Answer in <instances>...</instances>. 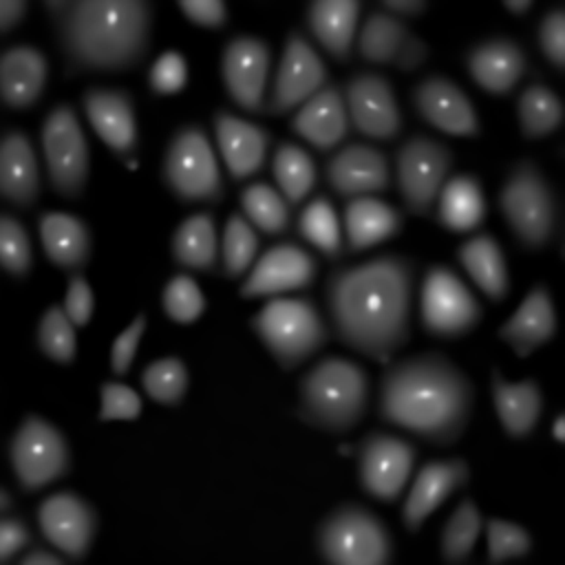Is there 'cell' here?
Wrapping results in <instances>:
<instances>
[{"label":"cell","instance_id":"cb8c5ba5","mask_svg":"<svg viewBox=\"0 0 565 565\" xmlns=\"http://www.w3.org/2000/svg\"><path fill=\"white\" fill-rule=\"evenodd\" d=\"M214 132L230 174L241 181L256 174L265 163L269 132L227 110L214 115Z\"/></svg>","mask_w":565,"mask_h":565},{"label":"cell","instance_id":"74e56055","mask_svg":"<svg viewBox=\"0 0 565 565\" xmlns=\"http://www.w3.org/2000/svg\"><path fill=\"white\" fill-rule=\"evenodd\" d=\"M563 119L561 99L543 84H530L519 97V121L527 139H539L558 128Z\"/></svg>","mask_w":565,"mask_h":565},{"label":"cell","instance_id":"816d5d0a","mask_svg":"<svg viewBox=\"0 0 565 565\" xmlns=\"http://www.w3.org/2000/svg\"><path fill=\"white\" fill-rule=\"evenodd\" d=\"M143 327H146V316L139 313L130 322V327L126 331H121L119 338L115 340L113 353H110V366H113L115 375L128 373V369L132 364V358H135V351H137V344H139V340L143 335Z\"/></svg>","mask_w":565,"mask_h":565},{"label":"cell","instance_id":"ee69618b","mask_svg":"<svg viewBox=\"0 0 565 565\" xmlns=\"http://www.w3.org/2000/svg\"><path fill=\"white\" fill-rule=\"evenodd\" d=\"M73 320L64 311V307L53 305L40 320L38 327V344L42 353L55 362H73L75 358V331Z\"/></svg>","mask_w":565,"mask_h":565},{"label":"cell","instance_id":"1f68e13d","mask_svg":"<svg viewBox=\"0 0 565 565\" xmlns=\"http://www.w3.org/2000/svg\"><path fill=\"white\" fill-rule=\"evenodd\" d=\"M358 11L360 2L355 0H318L307 9L311 33L327 53L340 62H347L351 55Z\"/></svg>","mask_w":565,"mask_h":565},{"label":"cell","instance_id":"d6a6232c","mask_svg":"<svg viewBox=\"0 0 565 565\" xmlns=\"http://www.w3.org/2000/svg\"><path fill=\"white\" fill-rule=\"evenodd\" d=\"M492 397H494L497 413H499L501 424L508 435L525 437L534 430V426L541 417V406H543V395L534 380H523V382L510 384L494 369Z\"/></svg>","mask_w":565,"mask_h":565},{"label":"cell","instance_id":"5b68a950","mask_svg":"<svg viewBox=\"0 0 565 565\" xmlns=\"http://www.w3.org/2000/svg\"><path fill=\"white\" fill-rule=\"evenodd\" d=\"M252 329L287 371L329 340V327L311 298H271L252 318Z\"/></svg>","mask_w":565,"mask_h":565},{"label":"cell","instance_id":"11a10c76","mask_svg":"<svg viewBox=\"0 0 565 565\" xmlns=\"http://www.w3.org/2000/svg\"><path fill=\"white\" fill-rule=\"evenodd\" d=\"M31 543V534L20 519H2L0 521V561L7 563L13 554Z\"/></svg>","mask_w":565,"mask_h":565},{"label":"cell","instance_id":"44dd1931","mask_svg":"<svg viewBox=\"0 0 565 565\" xmlns=\"http://www.w3.org/2000/svg\"><path fill=\"white\" fill-rule=\"evenodd\" d=\"M327 181L340 196H371L391 185L388 159L366 143H349L327 161Z\"/></svg>","mask_w":565,"mask_h":565},{"label":"cell","instance_id":"603a6c76","mask_svg":"<svg viewBox=\"0 0 565 565\" xmlns=\"http://www.w3.org/2000/svg\"><path fill=\"white\" fill-rule=\"evenodd\" d=\"M349 121L342 90L335 84H327L300 106L291 119V130L305 137L313 148L329 150L347 137Z\"/></svg>","mask_w":565,"mask_h":565},{"label":"cell","instance_id":"7c38bea8","mask_svg":"<svg viewBox=\"0 0 565 565\" xmlns=\"http://www.w3.org/2000/svg\"><path fill=\"white\" fill-rule=\"evenodd\" d=\"M481 307L463 280L446 265H433L422 287V322L435 338H459L477 327Z\"/></svg>","mask_w":565,"mask_h":565},{"label":"cell","instance_id":"4316f807","mask_svg":"<svg viewBox=\"0 0 565 565\" xmlns=\"http://www.w3.org/2000/svg\"><path fill=\"white\" fill-rule=\"evenodd\" d=\"M556 333V313L552 305L550 289L536 285L512 313V318L499 329L501 340H505L521 358L530 355L536 347L552 340Z\"/></svg>","mask_w":565,"mask_h":565},{"label":"cell","instance_id":"7402d4cb","mask_svg":"<svg viewBox=\"0 0 565 565\" xmlns=\"http://www.w3.org/2000/svg\"><path fill=\"white\" fill-rule=\"evenodd\" d=\"M82 102L97 135L121 159H132L137 152V126L130 93L119 88H88Z\"/></svg>","mask_w":565,"mask_h":565},{"label":"cell","instance_id":"7bdbcfd3","mask_svg":"<svg viewBox=\"0 0 565 565\" xmlns=\"http://www.w3.org/2000/svg\"><path fill=\"white\" fill-rule=\"evenodd\" d=\"M141 384L146 393L168 406H174L183 399L188 388V371L179 358H163L146 366L141 373Z\"/></svg>","mask_w":565,"mask_h":565},{"label":"cell","instance_id":"8d00e7d4","mask_svg":"<svg viewBox=\"0 0 565 565\" xmlns=\"http://www.w3.org/2000/svg\"><path fill=\"white\" fill-rule=\"evenodd\" d=\"M274 177L289 203H300L316 185V163L307 150L282 141L274 154Z\"/></svg>","mask_w":565,"mask_h":565},{"label":"cell","instance_id":"f907efd6","mask_svg":"<svg viewBox=\"0 0 565 565\" xmlns=\"http://www.w3.org/2000/svg\"><path fill=\"white\" fill-rule=\"evenodd\" d=\"M539 42L545 57L554 64L556 71L565 66V11L552 9L543 15L539 26Z\"/></svg>","mask_w":565,"mask_h":565},{"label":"cell","instance_id":"f6af8a7d","mask_svg":"<svg viewBox=\"0 0 565 565\" xmlns=\"http://www.w3.org/2000/svg\"><path fill=\"white\" fill-rule=\"evenodd\" d=\"M0 260L4 269L18 278L26 276L31 269V243L26 230L11 214L0 218Z\"/></svg>","mask_w":565,"mask_h":565},{"label":"cell","instance_id":"7a4b0ae2","mask_svg":"<svg viewBox=\"0 0 565 565\" xmlns=\"http://www.w3.org/2000/svg\"><path fill=\"white\" fill-rule=\"evenodd\" d=\"M470 380L439 353L406 358L391 364L382 375V419L430 444L448 446L459 439L470 419Z\"/></svg>","mask_w":565,"mask_h":565},{"label":"cell","instance_id":"2e32d148","mask_svg":"<svg viewBox=\"0 0 565 565\" xmlns=\"http://www.w3.org/2000/svg\"><path fill=\"white\" fill-rule=\"evenodd\" d=\"M358 53L373 64L391 62L402 71H417L428 57V46L397 15L375 9L362 24Z\"/></svg>","mask_w":565,"mask_h":565},{"label":"cell","instance_id":"6125c7cd","mask_svg":"<svg viewBox=\"0 0 565 565\" xmlns=\"http://www.w3.org/2000/svg\"><path fill=\"white\" fill-rule=\"evenodd\" d=\"M9 508H11L9 492H7V490H2V492H0V510H2V512H9Z\"/></svg>","mask_w":565,"mask_h":565},{"label":"cell","instance_id":"e575fe53","mask_svg":"<svg viewBox=\"0 0 565 565\" xmlns=\"http://www.w3.org/2000/svg\"><path fill=\"white\" fill-rule=\"evenodd\" d=\"M486 218V201L472 174H457L444 183L437 203V221L452 232H470Z\"/></svg>","mask_w":565,"mask_h":565},{"label":"cell","instance_id":"484cf974","mask_svg":"<svg viewBox=\"0 0 565 565\" xmlns=\"http://www.w3.org/2000/svg\"><path fill=\"white\" fill-rule=\"evenodd\" d=\"M470 77L488 93L505 95L527 71L523 49L505 38H492L472 46L466 55Z\"/></svg>","mask_w":565,"mask_h":565},{"label":"cell","instance_id":"7dc6e473","mask_svg":"<svg viewBox=\"0 0 565 565\" xmlns=\"http://www.w3.org/2000/svg\"><path fill=\"white\" fill-rule=\"evenodd\" d=\"M486 530H488V561L492 563L525 556L532 550L530 534L516 523L490 519L486 523Z\"/></svg>","mask_w":565,"mask_h":565},{"label":"cell","instance_id":"bcb514c9","mask_svg":"<svg viewBox=\"0 0 565 565\" xmlns=\"http://www.w3.org/2000/svg\"><path fill=\"white\" fill-rule=\"evenodd\" d=\"M203 307H205L203 294L190 276L179 274L170 278V282L163 289V309L170 316V320L192 322L201 316Z\"/></svg>","mask_w":565,"mask_h":565},{"label":"cell","instance_id":"5bb4252c","mask_svg":"<svg viewBox=\"0 0 565 565\" xmlns=\"http://www.w3.org/2000/svg\"><path fill=\"white\" fill-rule=\"evenodd\" d=\"M415 461V448L393 435L371 433L360 446V481L362 488L380 499L395 501L411 475Z\"/></svg>","mask_w":565,"mask_h":565},{"label":"cell","instance_id":"6da1fadb","mask_svg":"<svg viewBox=\"0 0 565 565\" xmlns=\"http://www.w3.org/2000/svg\"><path fill=\"white\" fill-rule=\"evenodd\" d=\"M413 282L415 263L397 254L331 271L327 307L338 340L386 362L408 342Z\"/></svg>","mask_w":565,"mask_h":565},{"label":"cell","instance_id":"4fadbf2b","mask_svg":"<svg viewBox=\"0 0 565 565\" xmlns=\"http://www.w3.org/2000/svg\"><path fill=\"white\" fill-rule=\"evenodd\" d=\"M324 82L327 68L322 60L318 57V53L302 33L291 31L265 110L271 115L287 113L305 104L311 95H316L324 86Z\"/></svg>","mask_w":565,"mask_h":565},{"label":"cell","instance_id":"ab89813d","mask_svg":"<svg viewBox=\"0 0 565 565\" xmlns=\"http://www.w3.org/2000/svg\"><path fill=\"white\" fill-rule=\"evenodd\" d=\"M241 205L247 218L265 234H280L289 227L291 212L287 201L267 183H252L241 192Z\"/></svg>","mask_w":565,"mask_h":565},{"label":"cell","instance_id":"3957f363","mask_svg":"<svg viewBox=\"0 0 565 565\" xmlns=\"http://www.w3.org/2000/svg\"><path fill=\"white\" fill-rule=\"evenodd\" d=\"M66 75L137 66L150 46L152 7L143 0H46Z\"/></svg>","mask_w":565,"mask_h":565},{"label":"cell","instance_id":"836d02e7","mask_svg":"<svg viewBox=\"0 0 565 565\" xmlns=\"http://www.w3.org/2000/svg\"><path fill=\"white\" fill-rule=\"evenodd\" d=\"M457 258L490 300L499 302L508 296L510 280L505 258L499 243L490 234H477L470 241H466L459 247Z\"/></svg>","mask_w":565,"mask_h":565},{"label":"cell","instance_id":"9a60e30c","mask_svg":"<svg viewBox=\"0 0 565 565\" xmlns=\"http://www.w3.org/2000/svg\"><path fill=\"white\" fill-rule=\"evenodd\" d=\"M344 104L351 124L366 137L395 139L402 115L391 82L380 73H358L344 84Z\"/></svg>","mask_w":565,"mask_h":565},{"label":"cell","instance_id":"9f6ffc18","mask_svg":"<svg viewBox=\"0 0 565 565\" xmlns=\"http://www.w3.org/2000/svg\"><path fill=\"white\" fill-rule=\"evenodd\" d=\"M24 0H0V31L7 33L13 24H18L24 18Z\"/></svg>","mask_w":565,"mask_h":565},{"label":"cell","instance_id":"94428289","mask_svg":"<svg viewBox=\"0 0 565 565\" xmlns=\"http://www.w3.org/2000/svg\"><path fill=\"white\" fill-rule=\"evenodd\" d=\"M563 426H565V419H563V415H558V417H556V422H554V435H556V439H558V441H563V439H565Z\"/></svg>","mask_w":565,"mask_h":565},{"label":"cell","instance_id":"8992f818","mask_svg":"<svg viewBox=\"0 0 565 565\" xmlns=\"http://www.w3.org/2000/svg\"><path fill=\"white\" fill-rule=\"evenodd\" d=\"M499 207L525 249L545 247L556 232V196L534 161H519L499 194Z\"/></svg>","mask_w":565,"mask_h":565},{"label":"cell","instance_id":"d4e9b609","mask_svg":"<svg viewBox=\"0 0 565 565\" xmlns=\"http://www.w3.org/2000/svg\"><path fill=\"white\" fill-rule=\"evenodd\" d=\"M468 463L463 459L428 461L415 477V483L404 503V525L411 532L424 523V519L441 505L448 494L468 483Z\"/></svg>","mask_w":565,"mask_h":565},{"label":"cell","instance_id":"9c48e42d","mask_svg":"<svg viewBox=\"0 0 565 565\" xmlns=\"http://www.w3.org/2000/svg\"><path fill=\"white\" fill-rule=\"evenodd\" d=\"M397 183L404 205L415 216H433L446 174L452 166V152L446 143L413 135L397 150Z\"/></svg>","mask_w":565,"mask_h":565},{"label":"cell","instance_id":"83f0119b","mask_svg":"<svg viewBox=\"0 0 565 565\" xmlns=\"http://www.w3.org/2000/svg\"><path fill=\"white\" fill-rule=\"evenodd\" d=\"M0 190L18 207H31L40 194L38 161L29 137L9 130L0 148Z\"/></svg>","mask_w":565,"mask_h":565},{"label":"cell","instance_id":"f5cc1de1","mask_svg":"<svg viewBox=\"0 0 565 565\" xmlns=\"http://www.w3.org/2000/svg\"><path fill=\"white\" fill-rule=\"evenodd\" d=\"M64 311L68 318L77 324L84 327L90 320L93 313V291L86 282V278L77 271L71 276L68 287H66V298H64Z\"/></svg>","mask_w":565,"mask_h":565},{"label":"cell","instance_id":"277c9868","mask_svg":"<svg viewBox=\"0 0 565 565\" xmlns=\"http://www.w3.org/2000/svg\"><path fill=\"white\" fill-rule=\"evenodd\" d=\"M369 375L344 358L320 360L300 382V417L331 433L351 430L366 413Z\"/></svg>","mask_w":565,"mask_h":565},{"label":"cell","instance_id":"681fc988","mask_svg":"<svg viewBox=\"0 0 565 565\" xmlns=\"http://www.w3.org/2000/svg\"><path fill=\"white\" fill-rule=\"evenodd\" d=\"M141 413L139 395L124 384H102V411L99 419H135Z\"/></svg>","mask_w":565,"mask_h":565},{"label":"cell","instance_id":"ac0fdd59","mask_svg":"<svg viewBox=\"0 0 565 565\" xmlns=\"http://www.w3.org/2000/svg\"><path fill=\"white\" fill-rule=\"evenodd\" d=\"M223 79L230 97L249 113L265 110V82L269 68V46L254 35H238L223 51Z\"/></svg>","mask_w":565,"mask_h":565},{"label":"cell","instance_id":"b9f144b4","mask_svg":"<svg viewBox=\"0 0 565 565\" xmlns=\"http://www.w3.org/2000/svg\"><path fill=\"white\" fill-rule=\"evenodd\" d=\"M223 274L230 278H238L254 260L258 252V236L249 221L241 214H232L225 223L223 232Z\"/></svg>","mask_w":565,"mask_h":565},{"label":"cell","instance_id":"f35d334b","mask_svg":"<svg viewBox=\"0 0 565 565\" xmlns=\"http://www.w3.org/2000/svg\"><path fill=\"white\" fill-rule=\"evenodd\" d=\"M298 232L318 247L327 258H338L342 254L340 223L333 205L327 196H316L298 218Z\"/></svg>","mask_w":565,"mask_h":565},{"label":"cell","instance_id":"d590c367","mask_svg":"<svg viewBox=\"0 0 565 565\" xmlns=\"http://www.w3.org/2000/svg\"><path fill=\"white\" fill-rule=\"evenodd\" d=\"M216 252L214 218L207 212L188 216L172 236V256L183 267L212 271L216 267Z\"/></svg>","mask_w":565,"mask_h":565},{"label":"cell","instance_id":"4dcf8cb0","mask_svg":"<svg viewBox=\"0 0 565 565\" xmlns=\"http://www.w3.org/2000/svg\"><path fill=\"white\" fill-rule=\"evenodd\" d=\"M40 236L46 256L62 269L82 271L90 256L86 223L64 212H46L40 218Z\"/></svg>","mask_w":565,"mask_h":565},{"label":"cell","instance_id":"91938a15","mask_svg":"<svg viewBox=\"0 0 565 565\" xmlns=\"http://www.w3.org/2000/svg\"><path fill=\"white\" fill-rule=\"evenodd\" d=\"M505 7H508L510 11L523 13V11H527V9L532 7V2H530V0H508V2H505Z\"/></svg>","mask_w":565,"mask_h":565},{"label":"cell","instance_id":"ba28073f","mask_svg":"<svg viewBox=\"0 0 565 565\" xmlns=\"http://www.w3.org/2000/svg\"><path fill=\"white\" fill-rule=\"evenodd\" d=\"M163 181L172 194L185 203H218L223 179L205 130L196 124L179 128L163 157Z\"/></svg>","mask_w":565,"mask_h":565},{"label":"cell","instance_id":"e0dca14e","mask_svg":"<svg viewBox=\"0 0 565 565\" xmlns=\"http://www.w3.org/2000/svg\"><path fill=\"white\" fill-rule=\"evenodd\" d=\"M40 530L51 545L66 558L79 561L86 556L95 536V510L75 492H57L42 501L38 510Z\"/></svg>","mask_w":565,"mask_h":565},{"label":"cell","instance_id":"30bf717a","mask_svg":"<svg viewBox=\"0 0 565 565\" xmlns=\"http://www.w3.org/2000/svg\"><path fill=\"white\" fill-rule=\"evenodd\" d=\"M11 466L22 490L33 492L71 468V452L64 435L38 415H26L11 439Z\"/></svg>","mask_w":565,"mask_h":565},{"label":"cell","instance_id":"6f0895ef","mask_svg":"<svg viewBox=\"0 0 565 565\" xmlns=\"http://www.w3.org/2000/svg\"><path fill=\"white\" fill-rule=\"evenodd\" d=\"M382 9L402 20V18H415L422 11H426V2H422V0H386V2H382Z\"/></svg>","mask_w":565,"mask_h":565},{"label":"cell","instance_id":"c3c4849f","mask_svg":"<svg viewBox=\"0 0 565 565\" xmlns=\"http://www.w3.org/2000/svg\"><path fill=\"white\" fill-rule=\"evenodd\" d=\"M188 79V66L179 51H166L150 68V88L157 95H170L183 88Z\"/></svg>","mask_w":565,"mask_h":565},{"label":"cell","instance_id":"8fae6325","mask_svg":"<svg viewBox=\"0 0 565 565\" xmlns=\"http://www.w3.org/2000/svg\"><path fill=\"white\" fill-rule=\"evenodd\" d=\"M42 146L51 185L64 199H77L88 179V146L68 104L55 106L42 126Z\"/></svg>","mask_w":565,"mask_h":565},{"label":"cell","instance_id":"680465c9","mask_svg":"<svg viewBox=\"0 0 565 565\" xmlns=\"http://www.w3.org/2000/svg\"><path fill=\"white\" fill-rule=\"evenodd\" d=\"M20 563L22 565H62L64 561L60 556L46 552V550H31L29 554H24L20 558Z\"/></svg>","mask_w":565,"mask_h":565},{"label":"cell","instance_id":"52a82bcc","mask_svg":"<svg viewBox=\"0 0 565 565\" xmlns=\"http://www.w3.org/2000/svg\"><path fill=\"white\" fill-rule=\"evenodd\" d=\"M320 554L333 565H384L393 545L386 525L362 505L333 510L318 530Z\"/></svg>","mask_w":565,"mask_h":565},{"label":"cell","instance_id":"ffe728a7","mask_svg":"<svg viewBox=\"0 0 565 565\" xmlns=\"http://www.w3.org/2000/svg\"><path fill=\"white\" fill-rule=\"evenodd\" d=\"M413 106L428 124L448 135L475 137L479 132V119L468 95L448 77L422 79L413 88Z\"/></svg>","mask_w":565,"mask_h":565},{"label":"cell","instance_id":"db71d44e","mask_svg":"<svg viewBox=\"0 0 565 565\" xmlns=\"http://www.w3.org/2000/svg\"><path fill=\"white\" fill-rule=\"evenodd\" d=\"M179 7L192 22L203 26H223L227 20V9L221 0H185Z\"/></svg>","mask_w":565,"mask_h":565},{"label":"cell","instance_id":"f1b7e54d","mask_svg":"<svg viewBox=\"0 0 565 565\" xmlns=\"http://www.w3.org/2000/svg\"><path fill=\"white\" fill-rule=\"evenodd\" d=\"M404 216L393 205L375 196H355L344 207V232L349 252H362L395 236Z\"/></svg>","mask_w":565,"mask_h":565},{"label":"cell","instance_id":"d6986e66","mask_svg":"<svg viewBox=\"0 0 565 565\" xmlns=\"http://www.w3.org/2000/svg\"><path fill=\"white\" fill-rule=\"evenodd\" d=\"M318 271L316 258L296 243H278L269 247L241 287L243 296H271L291 289H305Z\"/></svg>","mask_w":565,"mask_h":565},{"label":"cell","instance_id":"60d3db41","mask_svg":"<svg viewBox=\"0 0 565 565\" xmlns=\"http://www.w3.org/2000/svg\"><path fill=\"white\" fill-rule=\"evenodd\" d=\"M481 530V516L472 499H463L457 510L450 514L444 536H441V552L448 563H461L470 556L472 545Z\"/></svg>","mask_w":565,"mask_h":565},{"label":"cell","instance_id":"f546056e","mask_svg":"<svg viewBox=\"0 0 565 565\" xmlns=\"http://www.w3.org/2000/svg\"><path fill=\"white\" fill-rule=\"evenodd\" d=\"M46 82V60L33 46H13L0 62L2 99L11 108H29L40 99Z\"/></svg>","mask_w":565,"mask_h":565}]
</instances>
